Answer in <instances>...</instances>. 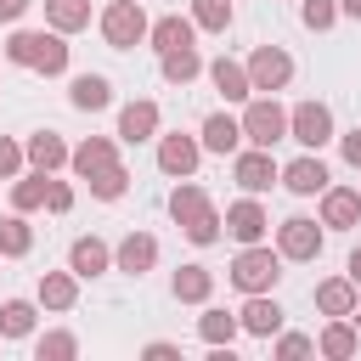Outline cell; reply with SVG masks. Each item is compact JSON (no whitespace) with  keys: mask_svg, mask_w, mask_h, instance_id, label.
<instances>
[{"mask_svg":"<svg viewBox=\"0 0 361 361\" xmlns=\"http://www.w3.org/2000/svg\"><path fill=\"white\" fill-rule=\"evenodd\" d=\"M169 220H175V226H180V237H186V243H197V248L220 243V226H226V214L209 203V192H203L192 175L169 186Z\"/></svg>","mask_w":361,"mask_h":361,"instance_id":"cell-1","label":"cell"},{"mask_svg":"<svg viewBox=\"0 0 361 361\" xmlns=\"http://www.w3.org/2000/svg\"><path fill=\"white\" fill-rule=\"evenodd\" d=\"M6 62L56 79V73H68V34H56V28H17L6 39Z\"/></svg>","mask_w":361,"mask_h":361,"instance_id":"cell-2","label":"cell"},{"mask_svg":"<svg viewBox=\"0 0 361 361\" xmlns=\"http://www.w3.org/2000/svg\"><path fill=\"white\" fill-rule=\"evenodd\" d=\"M226 276H231L237 293H276V282H282V254L265 248V243H243Z\"/></svg>","mask_w":361,"mask_h":361,"instance_id":"cell-3","label":"cell"},{"mask_svg":"<svg viewBox=\"0 0 361 361\" xmlns=\"http://www.w3.org/2000/svg\"><path fill=\"white\" fill-rule=\"evenodd\" d=\"M96 23H102V39H107L113 51H135V45L147 39V28H152L147 11H141V0H107Z\"/></svg>","mask_w":361,"mask_h":361,"instance_id":"cell-4","label":"cell"},{"mask_svg":"<svg viewBox=\"0 0 361 361\" xmlns=\"http://www.w3.org/2000/svg\"><path fill=\"white\" fill-rule=\"evenodd\" d=\"M288 135V107L276 96H248L243 102V141L248 147H276Z\"/></svg>","mask_w":361,"mask_h":361,"instance_id":"cell-5","label":"cell"},{"mask_svg":"<svg viewBox=\"0 0 361 361\" xmlns=\"http://www.w3.org/2000/svg\"><path fill=\"white\" fill-rule=\"evenodd\" d=\"M322 220H310V214H288L282 226H276V254L282 259H293V265H310V259H322Z\"/></svg>","mask_w":361,"mask_h":361,"instance_id":"cell-6","label":"cell"},{"mask_svg":"<svg viewBox=\"0 0 361 361\" xmlns=\"http://www.w3.org/2000/svg\"><path fill=\"white\" fill-rule=\"evenodd\" d=\"M231 180L259 197V192L282 186V164L271 158V147H248V152H231Z\"/></svg>","mask_w":361,"mask_h":361,"instance_id":"cell-7","label":"cell"},{"mask_svg":"<svg viewBox=\"0 0 361 361\" xmlns=\"http://www.w3.org/2000/svg\"><path fill=\"white\" fill-rule=\"evenodd\" d=\"M248 79H254V96H276V90H288V79H293V56H288L282 45H254Z\"/></svg>","mask_w":361,"mask_h":361,"instance_id":"cell-8","label":"cell"},{"mask_svg":"<svg viewBox=\"0 0 361 361\" xmlns=\"http://www.w3.org/2000/svg\"><path fill=\"white\" fill-rule=\"evenodd\" d=\"M288 135H293L305 152H322V147L333 141V107H327V102H299V107L288 113Z\"/></svg>","mask_w":361,"mask_h":361,"instance_id":"cell-9","label":"cell"},{"mask_svg":"<svg viewBox=\"0 0 361 361\" xmlns=\"http://www.w3.org/2000/svg\"><path fill=\"white\" fill-rule=\"evenodd\" d=\"M197 158H203V141H197V135H186V130H175V135H158V169H164L169 180H186V175H197Z\"/></svg>","mask_w":361,"mask_h":361,"instance_id":"cell-10","label":"cell"},{"mask_svg":"<svg viewBox=\"0 0 361 361\" xmlns=\"http://www.w3.org/2000/svg\"><path fill=\"white\" fill-rule=\"evenodd\" d=\"M282 186H288L293 197H322V192L333 186V175H327V164H322L316 152H299L293 164H282Z\"/></svg>","mask_w":361,"mask_h":361,"instance_id":"cell-11","label":"cell"},{"mask_svg":"<svg viewBox=\"0 0 361 361\" xmlns=\"http://www.w3.org/2000/svg\"><path fill=\"white\" fill-rule=\"evenodd\" d=\"M237 322H243V333H248V338H265V344H271V338L282 333L288 310H282V305H276L271 293H248V305L237 310Z\"/></svg>","mask_w":361,"mask_h":361,"instance_id":"cell-12","label":"cell"},{"mask_svg":"<svg viewBox=\"0 0 361 361\" xmlns=\"http://www.w3.org/2000/svg\"><path fill=\"white\" fill-rule=\"evenodd\" d=\"M118 141L124 147H141V141H158V102L135 96L118 107Z\"/></svg>","mask_w":361,"mask_h":361,"instance_id":"cell-13","label":"cell"},{"mask_svg":"<svg viewBox=\"0 0 361 361\" xmlns=\"http://www.w3.org/2000/svg\"><path fill=\"white\" fill-rule=\"evenodd\" d=\"M226 231L237 237V243H265V231H271V214L259 209V197L248 192V197H237L231 209H226Z\"/></svg>","mask_w":361,"mask_h":361,"instance_id":"cell-14","label":"cell"},{"mask_svg":"<svg viewBox=\"0 0 361 361\" xmlns=\"http://www.w3.org/2000/svg\"><path fill=\"white\" fill-rule=\"evenodd\" d=\"M322 226H327V231L361 226V186H327V192H322Z\"/></svg>","mask_w":361,"mask_h":361,"instance_id":"cell-15","label":"cell"},{"mask_svg":"<svg viewBox=\"0 0 361 361\" xmlns=\"http://www.w3.org/2000/svg\"><path fill=\"white\" fill-rule=\"evenodd\" d=\"M203 73H209V85H214V90H220L226 102H248V96H254L248 62H237V56H214V62H209Z\"/></svg>","mask_w":361,"mask_h":361,"instance_id":"cell-16","label":"cell"},{"mask_svg":"<svg viewBox=\"0 0 361 361\" xmlns=\"http://www.w3.org/2000/svg\"><path fill=\"white\" fill-rule=\"evenodd\" d=\"M113 265H118L124 276H147V271L158 265V237H152V231H130V237L113 248Z\"/></svg>","mask_w":361,"mask_h":361,"instance_id":"cell-17","label":"cell"},{"mask_svg":"<svg viewBox=\"0 0 361 361\" xmlns=\"http://www.w3.org/2000/svg\"><path fill=\"white\" fill-rule=\"evenodd\" d=\"M23 152H28V169H45V175H56V169L73 158V147H68L56 130H34V135L23 141Z\"/></svg>","mask_w":361,"mask_h":361,"instance_id":"cell-18","label":"cell"},{"mask_svg":"<svg viewBox=\"0 0 361 361\" xmlns=\"http://www.w3.org/2000/svg\"><path fill=\"white\" fill-rule=\"evenodd\" d=\"M68 271H73L79 282L102 276V271H113V248H107L102 237H73V248H68Z\"/></svg>","mask_w":361,"mask_h":361,"instance_id":"cell-19","label":"cell"},{"mask_svg":"<svg viewBox=\"0 0 361 361\" xmlns=\"http://www.w3.org/2000/svg\"><path fill=\"white\" fill-rule=\"evenodd\" d=\"M316 350H322L327 361H350V355L361 350V327H355V316H327V327H322Z\"/></svg>","mask_w":361,"mask_h":361,"instance_id":"cell-20","label":"cell"},{"mask_svg":"<svg viewBox=\"0 0 361 361\" xmlns=\"http://www.w3.org/2000/svg\"><path fill=\"white\" fill-rule=\"evenodd\" d=\"M197 141H203V152L231 158V152L243 147V118H231V113H209V118H203V130H197Z\"/></svg>","mask_w":361,"mask_h":361,"instance_id":"cell-21","label":"cell"},{"mask_svg":"<svg viewBox=\"0 0 361 361\" xmlns=\"http://www.w3.org/2000/svg\"><path fill=\"white\" fill-rule=\"evenodd\" d=\"M68 107H79V113L113 107V79H107V73H79V79L68 85Z\"/></svg>","mask_w":361,"mask_h":361,"instance_id":"cell-22","label":"cell"},{"mask_svg":"<svg viewBox=\"0 0 361 361\" xmlns=\"http://www.w3.org/2000/svg\"><path fill=\"white\" fill-rule=\"evenodd\" d=\"M355 305H361V288H355L350 276L316 282V310H322V316H355Z\"/></svg>","mask_w":361,"mask_h":361,"instance_id":"cell-23","label":"cell"},{"mask_svg":"<svg viewBox=\"0 0 361 361\" xmlns=\"http://www.w3.org/2000/svg\"><path fill=\"white\" fill-rule=\"evenodd\" d=\"M237 333H243L237 310H220V305H209V310L197 316V338H203L209 350H231V344H237Z\"/></svg>","mask_w":361,"mask_h":361,"instance_id":"cell-24","label":"cell"},{"mask_svg":"<svg viewBox=\"0 0 361 361\" xmlns=\"http://www.w3.org/2000/svg\"><path fill=\"white\" fill-rule=\"evenodd\" d=\"M107 164H118V147L107 141V135H85L79 147H73V158H68V169L85 180V175H96V169H107Z\"/></svg>","mask_w":361,"mask_h":361,"instance_id":"cell-25","label":"cell"},{"mask_svg":"<svg viewBox=\"0 0 361 361\" xmlns=\"http://www.w3.org/2000/svg\"><path fill=\"white\" fill-rule=\"evenodd\" d=\"M169 293H175L180 305H209V293H214V271H209V265H180V271L169 276Z\"/></svg>","mask_w":361,"mask_h":361,"instance_id":"cell-26","label":"cell"},{"mask_svg":"<svg viewBox=\"0 0 361 361\" xmlns=\"http://www.w3.org/2000/svg\"><path fill=\"white\" fill-rule=\"evenodd\" d=\"M39 305L45 310H73L79 305V276L73 271H39Z\"/></svg>","mask_w":361,"mask_h":361,"instance_id":"cell-27","label":"cell"},{"mask_svg":"<svg viewBox=\"0 0 361 361\" xmlns=\"http://www.w3.org/2000/svg\"><path fill=\"white\" fill-rule=\"evenodd\" d=\"M192 34H197V23L192 17H158L152 28H147V39H152V51L164 56V51H180V45H192Z\"/></svg>","mask_w":361,"mask_h":361,"instance_id":"cell-28","label":"cell"},{"mask_svg":"<svg viewBox=\"0 0 361 361\" xmlns=\"http://www.w3.org/2000/svg\"><path fill=\"white\" fill-rule=\"evenodd\" d=\"M45 28H56V34L90 28V0H45Z\"/></svg>","mask_w":361,"mask_h":361,"instance_id":"cell-29","label":"cell"},{"mask_svg":"<svg viewBox=\"0 0 361 361\" xmlns=\"http://www.w3.org/2000/svg\"><path fill=\"white\" fill-rule=\"evenodd\" d=\"M158 68H164V79H169V85H192L209 62L197 56V45H180V51H164V56H158Z\"/></svg>","mask_w":361,"mask_h":361,"instance_id":"cell-30","label":"cell"},{"mask_svg":"<svg viewBox=\"0 0 361 361\" xmlns=\"http://www.w3.org/2000/svg\"><path fill=\"white\" fill-rule=\"evenodd\" d=\"M39 322V305L34 299H6L0 305V338H28Z\"/></svg>","mask_w":361,"mask_h":361,"instance_id":"cell-31","label":"cell"},{"mask_svg":"<svg viewBox=\"0 0 361 361\" xmlns=\"http://www.w3.org/2000/svg\"><path fill=\"white\" fill-rule=\"evenodd\" d=\"M28 248H34V226L23 220V209H11V214L0 220V254H6V259H23Z\"/></svg>","mask_w":361,"mask_h":361,"instance_id":"cell-32","label":"cell"},{"mask_svg":"<svg viewBox=\"0 0 361 361\" xmlns=\"http://www.w3.org/2000/svg\"><path fill=\"white\" fill-rule=\"evenodd\" d=\"M85 186H90V197H102V203H118V197L130 192V169H124V164H107V169L85 175Z\"/></svg>","mask_w":361,"mask_h":361,"instance_id":"cell-33","label":"cell"},{"mask_svg":"<svg viewBox=\"0 0 361 361\" xmlns=\"http://www.w3.org/2000/svg\"><path fill=\"white\" fill-rule=\"evenodd\" d=\"M45 186H51V175L45 169H34V175H17L11 180V209H45Z\"/></svg>","mask_w":361,"mask_h":361,"instance_id":"cell-34","label":"cell"},{"mask_svg":"<svg viewBox=\"0 0 361 361\" xmlns=\"http://www.w3.org/2000/svg\"><path fill=\"white\" fill-rule=\"evenodd\" d=\"M73 355H79V338H73V333H62V327L34 338V361H73Z\"/></svg>","mask_w":361,"mask_h":361,"instance_id":"cell-35","label":"cell"},{"mask_svg":"<svg viewBox=\"0 0 361 361\" xmlns=\"http://www.w3.org/2000/svg\"><path fill=\"white\" fill-rule=\"evenodd\" d=\"M192 23L203 34H226L231 28V0H192Z\"/></svg>","mask_w":361,"mask_h":361,"instance_id":"cell-36","label":"cell"},{"mask_svg":"<svg viewBox=\"0 0 361 361\" xmlns=\"http://www.w3.org/2000/svg\"><path fill=\"white\" fill-rule=\"evenodd\" d=\"M338 17H344V11H338V0H299V23H305L310 34H327Z\"/></svg>","mask_w":361,"mask_h":361,"instance_id":"cell-37","label":"cell"},{"mask_svg":"<svg viewBox=\"0 0 361 361\" xmlns=\"http://www.w3.org/2000/svg\"><path fill=\"white\" fill-rule=\"evenodd\" d=\"M310 350H316V338H305V333H276L271 338V355H282V361H299Z\"/></svg>","mask_w":361,"mask_h":361,"instance_id":"cell-38","label":"cell"},{"mask_svg":"<svg viewBox=\"0 0 361 361\" xmlns=\"http://www.w3.org/2000/svg\"><path fill=\"white\" fill-rule=\"evenodd\" d=\"M23 164H28V152H23V141H11V135H0V180H17V175H23Z\"/></svg>","mask_w":361,"mask_h":361,"instance_id":"cell-39","label":"cell"},{"mask_svg":"<svg viewBox=\"0 0 361 361\" xmlns=\"http://www.w3.org/2000/svg\"><path fill=\"white\" fill-rule=\"evenodd\" d=\"M45 209H51V214H68V209H73V186H68V180H51V186H45Z\"/></svg>","mask_w":361,"mask_h":361,"instance_id":"cell-40","label":"cell"},{"mask_svg":"<svg viewBox=\"0 0 361 361\" xmlns=\"http://www.w3.org/2000/svg\"><path fill=\"white\" fill-rule=\"evenodd\" d=\"M338 152H344V164H350V169H361V124H355L350 135H338Z\"/></svg>","mask_w":361,"mask_h":361,"instance_id":"cell-41","label":"cell"},{"mask_svg":"<svg viewBox=\"0 0 361 361\" xmlns=\"http://www.w3.org/2000/svg\"><path fill=\"white\" fill-rule=\"evenodd\" d=\"M141 355H152V361H175V355H180V344H169V338H152Z\"/></svg>","mask_w":361,"mask_h":361,"instance_id":"cell-42","label":"cell"},{"mask_svg":"<svg viewBox=\"0 0 361 361\" xmlns=\"http://www.w3.org/2000/svg\"><path fill=\"white\" fill-rule=\"evenodd\" d=\"M28 6H34V0H0V23H17Z\"/></svg>","mask_w":361,"mask_h":361,"instance_id":"cell-43","label":"cell"},{"mask_svg":"<svg viewBox=\"0 0 361 361\" xmlns=\"http://www.w3.org/2000/svg\"><path fill=\"white\" fill-rule=\"evenodd\" d=\"M344 276L361 288V248H350V259H344Z\"/></svg>","mask_w":361,"mask_h":361,"instance_id":"cell-44","label":"cell"},{"mask_svg":"<svg viewBox=\"0 0 361 361\" xmlns=\"http://www.w3.org/2000/svg\"><path fill=\"white\" fill-rule=\"evenodd\" d=\"M338 11H344V17H355V23H361V0H338Z\"/></svg>","mask_w":361,"mask_h":361,"instance_id":"cell-45","label":"cell"},{"mask_svg":"<svg viewBox=\"0 0 361 361\" xmlns=\"http://www.w3.org/2000/svg\"><path fill=\"white\" fill-rule=\"evenodd\" d=\"M355 327H361V305H355Z\"/></svg>","mask_w":361,"mask_h":361,"instance_id":"cell-46","label":"cell"},{"mask_svg":"<svg viewBox=\"0 0 361 361\" xmlns=\"http://www.w3.org/2000/svg\"><path fill=\"white\" fill-rule=\"evenodd\" d=\"M0 344H6V338H0Z\"/></svg>","mask_w":361,"mask_h":361,"instance_id":"cell-47","label":"cell"},{"mask_svg":"<svg viewBox=\"0 0 361 361\" xmlns=\"http://www.w3.org/2000/svg\"><path fill=\"white\" fill-rule=\"evenodd\" d=\"M0 259H6V254H0Z\"/></svg>","mask_w":361,"mask_h":361,"instance_id":"cell-48","label":"cell"}]
</instances>
